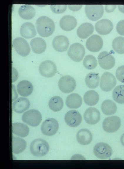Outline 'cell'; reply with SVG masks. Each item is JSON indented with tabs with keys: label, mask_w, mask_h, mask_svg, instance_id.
<instances>
[{
	"label": "cell",
	"mask_w": 124,
	"mask_h": 169,
	"mask_svg": "<svg viewBox=\"0 0 124 169\" xmlns=\"http://www.w3.org/2000/svg\"><path fill=\"white\" fill-rule=\"evenodd\" d=\"M36 27L39 34L43 37H47L51 35L55 29L53 21L46 16H41L37 19Z\"/></svg>",
	"instance_id": "1"
},
{
	"label": "cell",
	"mask_w": 124,
	"mask_h": 169,
	"mask_svg": "<svg viewBox=\"0 0 124 169\" xmlns=\"http://www.w3.org/2000/svg\"><path fill=\"white\" fill-rule=\"evenodd\" d=\"M31 153L36 157H41L46 155L48 152L49 146L45 140L36 138L33 140L30 146Z\"/></svg>",
	"instance_id": "2"
},
{
	"label": "cell",
	"mask_w": 124,
	"mask_h": 169,
	"mask_svg": "<svg viewBox=\"0 0 124 169\" xmlns=\"http://www.w3.org/2000/svg\"><path fill=\"white\" fill-rule=\"evenodd\" d=\"M22 121L30 126L35 127L38 126L42 120V116L38 110L32 109L24 113L22 116Z\"/></svg>",
	"instance_id": "3"
},
{
	"label": "cell",
	"mask_w": 124,
	"mask_h": 169,
	"mask_svg": "<svg viewBox=\"0 0 124 169\" xmlns=\"http://www.w3.org/2000/svg\"><path fill=\"white\" fill-rule=\"evenodd\" d=\"M67 53L72 60L76 62H79L83 58L85 50L83 46L81 44L75 43L70 45Z\"/></svg>",
	"instance_id": "4"
},
{
	"label": "cell",
	"mask_w": 124,
	"mask_h": 169,
	"mask_svg": "<svg viewBox=\"0 0 124 169\" xmlns=\"http://www.w3.org/2000/svg\"><path fill=\"white\" fill-rule=\"evenodd\" d=\"M116 84V79L112 74L106 72L102 75L100 87L103 91L105 92H109L114 87Z\"/></svg>",
	"instance_id": "5"
},
{
	"label": "cell",
	"mask_w": 124,
	"mask_h": 169,
	"mask_svg": "<svg viewBox=\"0 0 124 169\" xmlns=\"http://www.w3.org/2000/svg\"><path fill=\"white\" fill-rule=\"evenodd\" d=\"M85 10L88 18L93 21L100 19L104 13V9L102 5H86Z\"/></svg>",
	"instance_id": "6"
},
{
	"label": "cell",
	"mask_w": 124,
	"mask_h": 169,
	"mask_svg": "<svg viewBox=\"0 0 124 169\" xmlns=\"http://www.w3.org/2000/svg\"><path fill=\"white\" fill-rule=\"evenodd\" d=\"M59 124L55 119L50 118L46 119L41 125V129L42 133L47 136H51L57 132Z\"/></svg>",
	"instance_id": "7"
},
{
	"label": "cell",
	"mask_w": 124,
	"mask_h": 169,
	"mask_svg": "<svg viewBox=\"0 0 124 169\" xmlns=\"http://www.w3.org/2000/svg\"><path fill=\"white\" fill-rule=\"evenodd\" d=\"M95 156L100 159H107L111 156L113 151L111 147L108 144L100 142L97 143L93 150Z\"/></svg>",
	"instance_id": "8"
},
{
	"label": "cell",
	"mask_w": 124,
	"mask_h": 169,
	"mask_svg": "<svg viewBox=\"0 0 124 169\" xmlns=\"http://www.w3.org/2000/svg\"><path fill=\"white\" fill-rule=\"evenodd\" d=\"M59 89L62 92L69 93L73 91L76 87L75 79L68 75L64 76L59 79L58 82Z\"/></svg>",
	"instance_id": "9"
},
{
	"label": "cell",
	"mask_w": 124,
	"mask_h": 169,
	"mask_svg": "<svg viewBox=\"0 0 124 169\" xmlns=\"http://www.w3.org/2000/svg\"><path fill=\"white\" fill-rule=\"evenodd\" d=\"M121 125V120L118 116H113L105 118L103 122L104 130L108 133H113L118 130Z\"/></svg>",
	"instance_id": "10"
},
{
	"label": "cell",
	"mask_w": 124,
	"mask_h": 169,
	"mask_svg": "<svg viewBox=\"0 0 124 169\" xmlns=\"http://www.w3.org/2000/svg\"><path fill=\"white\" fill-rule=\"evenodd\" d=\"M39 71L43 77H51L53 76L56 72V66L52 61L46 60L42 62L40 65Z\"/></svg>",
	"instance_id": "11"
},
{
	"label": "cell",
	"mask_w": 124,
	"mask_h": 169,
	"mask_svg": "<svg viewBox=\"0 0 124 169\" xmlns=\"http://www.w3.org/2000/svg\"><path fill=\"white\" fill-rule=\"evenodd\" d=\"M14 47L17 53L23 57L28 55L30 51V46L27 41L21 37H17L13 40Z\"/></svg>",
	"instance_id": "12"
},
{
	"label": "cell",
	"mask_w": 124,
	"mask_h": 169,
	"mask_svg": "<svg viewBox=\"0 0 124 169\" xmlns=\"http://www.w3.org/2000/svg\"><path fill=\"white\" fill-rule=\"evenodd\" d=\"M98 62L101 67L105 70H109L114 66L115 60L114 57L106 51L100 53L98 57Z\"/></svg>",
	"instance_id": "13"
},
{
	"label": "cell",
	"mask_w": 124,
	"mask_h": 169,
	"mask_svg": "<svg viewBox=\"0 0 124 169\" xmlns=\"http://www.w3.org/2000/svg\"><path fill=\"white\" fill-rule=\"evenodd\" d=\"M86 46L90 51L97 52L102 48L103 41L100 36L97 34H94L89 37L86 42Z\"/></svg>",
	"instance_id": "14"
},
{
	"label": "cell",
	"mask_w": 124,
	"mask_h": 169,
	"mask_svg": "<svg viewBox=\"0 0 124 169\" xmlns=\"http://www.w3.org/2000/svg\"><path fill=\"white\" fill-rule=\"evenodd\" d=\"M64 119L68 126L75 127L80 124L82 121V117L79 112L75 110H71L66 113Z\"/></svg>",
	"instance_id": "15"
},
{
	"label": "cell",
	"mask_w": 124,
	"mask_h": 169,
	"mask_svg": "<svg viewBox=\"0 0 124 169\" xmlns=\"http://www.w3.org/2000/svg\"><path fill=\"white\" fill-rule=\"evenodd\" d=\"M100 117V111L95 108H88L85 111L83 117L85 121L88 124L94 125L99 121Z\"/></svg>",
	"instance_id": "16"
},
{
	"label": "cell",
	"mask_w": 124,
	"mask_h": 169,
	"mask_svg": "<svg viewBox=\"0 0 124 169\" xmlns=\"http://www.w3.org/2000/svg\"><path fill=\"white\" fill-rule=\"evenodd\" d=\"M96 31L99 34L105 35L109 33L112 30L113 24L109 20L101 19L97 22L95 25Z\"/></svg>",
	"instance_id": "17"
},
{
	"label": "cell",
	"mask_w": 124,
	"mask_h": 169,
	"mask_svg": "<svg viewBox=\"0 0 124 169\" xmlns=\"http://www.w3.org/2000/svg\"><path fill=\"white\" fill-rule=\"evenodd\" d=\"M52 45L54 48L59 52H63L66 50L69 45L68 38L62 35L55 37L53 40Z\"/></svg>",
	"instance_id": "18"
},
{
	"label": "cell",
	"mask_w": 124,
	"mask_h": 169,
	"mask_svg": "<svg viewBox=\"0 0 124 169\" xmlns=\"http://www.w3.org/2000/svg\"><path fill=\"white\" fill-rule=\"evenodd\" d=\"M77 21L73 16L66 15L63 16L61 19L59 25L61 28L66 31H70L76 26Z\"/></svg>",
	"instance_id": "19"
},
{
	"label": "cell",
	"mask_w": 124,
	"mask_h": 169,
	"mask_svg": "<svg viewBox=\"0 0 124 169\" xmlns=\"http://www.w3.org/2000/svg\"><path fill=\"white\" fill-rule=\"evenodd\" d=\"M18 94L21 96L26 97L30 95L33 90L32 83L27 80H23L19 82L17 86Z\"/></svg>",
	"instance_id": "20"
},
{
	"label": "cell",
	"mask_w": 124,
	"mask_h": 169,
	"mask_svg": "<svg viewBox=\"0 0 124 169\" xmlns=\"http://www.w3.org/2000/svg\"><path fill=\"white\" fill-rule=\"evenodd\" d=\"M21 35L26 39H29L34 37L36 34L34 25L30 22L23 23L20 30Z\"/></svg>",
	"instance_id": "21"
},
{
	"label": "cell",
	"mask_w": 124,
	"mask_h": 169,
	"mask_svg": "<svg viewBox=\"0 0 124 169\" xmlns=\"http://www.w3.org/2000/svg\"><path fill=\"white\" fill-rule=\"evenodd\" d=\"M30 106V102L26 98L20 97L15 100L13 104L14 111L18 113H21L27 110Z\"/></svg>",
	"instance_id": "22"
},
{
	"label": "cell",
	"mask_w": 124,
	"mask_h": 169,
	"mask_svg": "<svg viewBox=\"0 0 124 169\" xmlns=\"http://www.w3.org/2000/svg\"><path fill=\"white\" fill-rule=\"evenodd\" d=\"M76 139L78 142L81 144L86 145L91 143L93 138L91 132L86 129L79 130L77 132Z\"/></svg>",
	"instance_id": "23"
},
{
	"label": "cell",
	"mask_w": 124,
	"mask_h": 169,
	"mask_svg": "<svg viewBox=\"0 0 124 169\" xmlns=\"http://www.w3.org/2000/svg\"><path fill=\"white\" fill-rule=\"evenodd\" d=\"M30 45L33 51L36 53L40 54L43 53L46 47L45 41L43 38L36 37L30 41Z\"/></svg>",
	"instance_id": "24"
},
{
	"label": "cell",
	"mask_w": 124,
	"mask_h": 169,
	"mask_svg": "<svg viewBox=\"0 0 124 169\" xmlns=\"http://www.w3.org/2000/svg\"><path fill=\"white\" fill-rule=\"evenodd\" d=\"M82 103V100L81 96L76 93L69 95L66 101V105L70 109L78 108L81 106Z\"/></svg>",
	"instance_id": "25"
},
{
	"label": "cell",
	"mask_w": 124,
	"mask_h": 169,
	"mask_svg": "<svg viewBox=\"0 0 124 169\" xmlns=\"http://www.w3.org/2000/svg\"><path fill=\"white\" fill-rule=\"evenodd\" d=\"M94 30L93 26L90 23L86 22L82 23L78 27L77 33L80 38L85 39L92 34Z\"/></svg>",
	"instance_id": "26"
},
{
	"label": "cell",
	"mask_w": 124,
	"mask_h": 169,
	"mask_svg": "<svg viewBox=\"0 0 124 169\" xmlns=\"http://www.w3.org/2000/svg\"><path fill=\"white\" fill-rule=\"evenodd\" d=\"M29 131L28 126L24 124L17 122L12 124V132L16 136L25 137L28 135Z\"/></svg>",
	"instance_id": "27"
},
{
	"label": "cell",
	"mask_w": 124,
	"mask_h": 169,
	"mask_svg": "<svg viewBox=\"0 0 124 169\" xmlns=\"http://www.w3.org/2000/svg\"><path fill=\"white\" fill-rule=\"evenodd\" d=\"M18 12L21 17L26 20L32 19L36 14L34 8L32 6L28 5L21 6L19 8Z\"/></svg>",
	"instance_id": "28"
},
{
	"label": "cell",
	"mask_w": 124,
	"mask_h": 169,
	"mask_svg": "<svg viewBox=\"0 0 124 169\" xmlns=\"http://www.w3.org/2000/svg\"><path fill=\"white\" fill-rule=\"evenodd\" d=\"M26 146V143L24 139L18 137L12 138V151L14 153L18 154L23 152Z\"/></svg>",
	"instance_id": "29"
},
{
	"label": "cell",
	"mask_w": 124,
	"mask_h": 169,
	"mask_svg": "<svg viewBox=\"0 0 124 169\" xmlns=\"http://www.w3.org/2000/svg\"><path fill=\"white\" fill-rule=\"evenodd\" d=\"M101 109L103 113L106 115L114 114L117 110V107L115 103L111 100L107 99L102 103Z\"/></svg>",
	"instance_id": "30"
},
{
	"label": "cell",
	"mask_w": 124,
	"mask_h": 169,
	"mask_svg": "<svg viewBox=\"0 0 124 169\" xmlns=\"http://www.w3.org/2000/svg\"><path fill=\"white\" fill-rule=\"evenodd\" d=\"M99 97V95L97 92L93 90H90L84 94L83 100L87 105L93 106L97 103Z\"/></svg>",
	"instance_id": "31"
},
{
	"label": "cell",
	"mask_w": 124,
	"mask_h": 169,
	"mask_svg": "<svg viewBox=\"0 0 124 169\" xmlns=\"http://www.w3.org/2000/svg\"><path fill=\"white\" fill-rule=\"evenodd\" d=\"M86 85L91 89L97 87L100 82V77L98 73L91 72L88 73L85 79Z\"/></svg>",
	"instance_id": "32"
},
{
	"label": "cell",
	"mask_w": 124,
	"mask_h": 169,
	"mask_svg": "<svg viewBox=\"0 0 124 169\" xmlns=\"http://www.w3.org/2000/svg\"><path fill=\"white\" fill-rule=\"evenodd\" d=\"M63 106V101L60 97L54 96L49 100L48 106L51 110L54 112H57L61 110Z\"/></svg>",
	"instance_id": "33"
},
{
	"label": "cell",
	"mask_w": 124,
	"mask_h": 169,
	"mask_svg": "<svg viewBox=\"0 0 124 169\" xmlns=\"http://www.w3.org/2000/svg\"><path fill=\"white\" fill-rule=\"evenodd\" d=\"M112 96L113 99L116 102L124 104V85L116 87L113 91Z\"/></svg>",
	"instance_id": "34"
},
{
	"label": "cell",
	"mask_w": 124,
	"mask_h": 169,
	"mask_svg": "<svg viewBox=\"0 0 124 169\" xmlns=\"http://www.w3.org/2000/svg\"><path fill=\"white\" fill-rule=\"evenodd\" d=\"M113 49L117 53H124V37L118 36L115 38L112 43Z\"/></svg>",
	"instance_id": "35"
},
{
	"label": "cell",
	"mask_w": 124,
	"mask_h": 169,
	"mask_svg": "<svg viewBox=\"0 0 124 169\" xmlns=\"http://www.w3.org/2000/svg\"><path fill=\"white\" fill-rule=\"evenodd\" d=\"M97 64L96 58L91 55H86L83 61L84 66L88 70H92L94 69L96 67Z\"/></svg>",
	"instance_id": "36"
},
{
	"label": "cell",
	"mask_w": 124,
	"mask_h": 169,
	"mask_svg": "<svg viewBox=\"0 0 124 169\" xmlns=\"http://www.w3.org/2000/svg\"><path fill=\"white\" fill-rule=\"evenodd\" d=\"M52 11L56 13H60L64 12L66 10V5H51L50 6Z\"/></svg>",
	"instance_id": "37"
},
{
	"label": "cell",
	"mask_w": 124,
	"mask_h": 169,
	"mask_svg": "<svg viewBox=\"0 0 124 169\" xmlns=\"http://www.w3.org/2000/svg\"><path fill=\"white\" fill-rule=\"evenodd\" d=\"M115 75L119 81L124 83V65L120 66L117 68Z\"/></svg>",
	"instance_id": "38"
},
{
	"label": "cell",
	"mask_w": 124,
	"mask_h": 169,
	"mask_svg": "<svg viewBox=\"0 0 124 169\" xmlns=\"http://www.w3.org/2000/svg\"><path fill=\"white\" fill-rule=\"evenodd\" d=\"M116 29L119 34L124 36V20L118 22L116 25Z\"/></svg>",
	"instance_id": "39"
},
{
	"label": "cell",
	"mask_w": 124,
	"mask_h": 169,
	"mask_svg": "<svg viewBox=\"0 0 124 169\" xmlns=\"http://www.w3.org/2000/svg\"><path fill=\"white\" fill-rule=\"evenodd\" d=\"M116 5H107L105 6L106 11L108 12H110L113 11L115 8Z\"/></svg>",
	"instance_id": "40"
},
{
	"label": "cell",
	"mask_w": 124,
	"mask_h": 169,
	"mask_svg": "<svg viewBox=\"0 0 124 169\" xmlns=\"http://www.w3.org/2000/svg\"><path fill=\"white\" fill-rule=\"evenodd\" d=\"M82 6L81 5H76V6H75L76 5H74L75 6H74L73 5H68V6L71 10L75 11L79 10L81 8Z\"/></svg>",
	"instance_id": "41"
},
{
	"label": "cell",
	"mask_w": 124,
	"mask_h": 169,
	"mask_svg": "<svg viewBox=\"0 0 124 169\" xmlns=\"http://www.w3.org/2000/svg\"><path fill=\"white\" fill-rule=\"evenodd\" d=\"M118 7L119 11L124 13V5H118Z\"/></svg>",
	"instance_id": "42"
},
{
	"label": "cell",
	"mask_w": 124,
	"mask_h": 169,
	"mask_svg": "<svg viewBox=\"0 0 124 169\" xmlns=\"http://www.w3.org/2000/svg\"><path fill=\"white\" fill-rule=\"evenodd\" d=\"M120 142L121 144L124 146V133L121 136L120 138Z\"/></svg>",
	"instance_id": "43"
}]
</instances>
